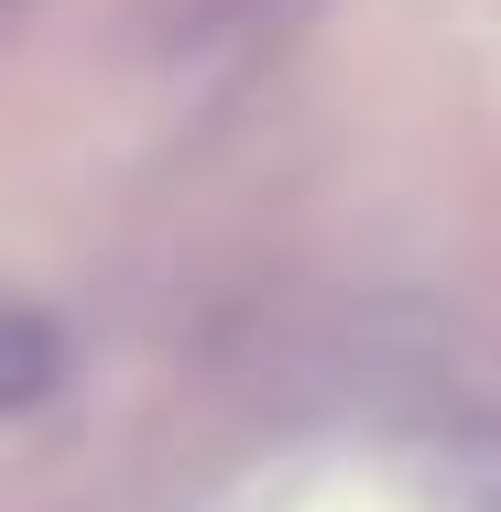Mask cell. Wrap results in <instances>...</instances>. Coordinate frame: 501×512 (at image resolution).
I'll list each match as a JSON object with an SVG mask.
<instances>
[{"mask_svg": "<svg viewBox=\"0 0 501 512\" xmlns=\"http://www.w3.org/2000/svg\"><path fill=\"white\" fill-rule=\"evenodd\" d=\"M66 393V327L44 306H0V414H33Z\"/></svg>", "mask_w": 501, "mask_h": 512, "instance_id": "cell-1", "label": "cell"}, {"mask_svg": "<svg viewBox=\"0 0 501 512\" xmlns=\"http://www.w3.org/2000/svg\"><path fill=\"white\" fill-rule=\"evenodd\" d=\"M11 11H22V0H0V33H11Z\"/></svg>", "mask_w": 501, "mask_h": 512, "instance_id": "cell-2", "label": "cell"}, {"mask_svg": "<svg viewBox=\"0 0 501 512\" xmlns=\"http://www.w3.org/2000/svg\"><path fill=\"white\" fill-rule=\"evenodd\" d=\"M480 512H501V502H480Z\"/></svg>", "mask_w": 501, "mask_h": 512, "instance_id": "cell-3", "label": "cell"}]
</instances>
